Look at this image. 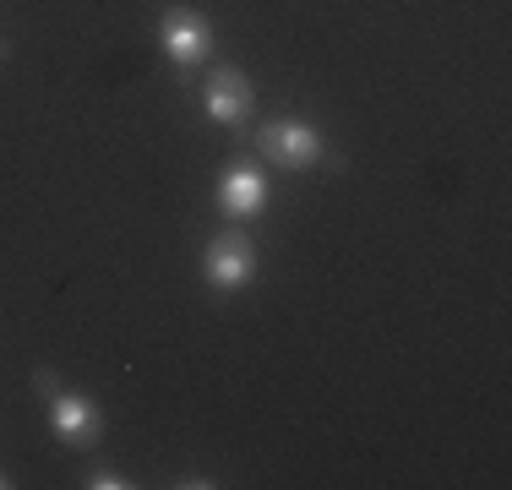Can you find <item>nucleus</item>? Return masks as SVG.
<instances>
[{
  "label": "nucleus",
  "mask_w": 512,
  "mask_h": 490,
  "mask_svg": "<svg viewBox=\"0 0 512 490\" xmlns=\"http://www.w3.org/2000/svg\"><path fill=\"white\" fill-rule=\"evenodd\" d=\"M158 44H164V60L175 71H191L213 55V22L191 6H169L164 17H158Z\"/></svg>",
  "instance_id": "nucleus-4"
},
{
  "label": "nucleus",
  "mask_w": 512,
  "mask_h": 490,
  "mask_svg": "<svg viewBox=\"0 0 512 490\" xmlns=\"http://www.w3.org/2000/svg\"><path fill=\"white\" fill-rule=\"evenodd\" d=\"M256 153H262V164L284 169V175H306V169H316L327 158V142H322V131H316L311 120L278 115V120H262Z\"/></svg>",
  "instance_id": "nucleus-1"
},
{
  "label": "nucleus",
  "mask_w": 512,
  "mask_h": 490,
  "mask_svg": "<svg viewBox=\"0 0 512 490\" xmlns=\"http://www.w3.org/2000/svg\"><path fill=\"white\" fill-rule=\"evenodd\" d=\"M202 115L224 131H246L251 115H256V93H251V77L240 66H213L202 82Z\"/></svg>",
  "instance_id": "nucleus-3"
},
{
  "label": "nucleus",
  "mask_w": 512,
  "mask_h": 490,
  "mask_svg": "<svg viewBox=\"0 0 512 490\" xmlns=\"http://www.w3.org/2000/svg\"><path fill=\"white\" fill-rule=\"evenodd\" d=\"M256 278V245L246 229H218L213 240L202 245V284L213 294H235Z\"/></svg>",
  "instance_id": "nucleus-2"
},
{
  "label": "nucleus",
  "mask_w": 512,
  "mask_h": 490,
  "mask_svg": "<svg viewBox=\"0 0 512 490\" xmlns=\"http://www.w3.org/2000/svg\"><path fill=\"white\" fill-rule=\"evenodd\" d=\"M11 485H17V480H6V474H0V490H11Z\"/></svg>",
  "instance_id": "nucleus-9"
},
{
  "label": "nucleus",
  "mask_w": 512,
  "mask_h": 490,
  "mask_svg": "<svg viewBox=\"0 0 512 490\" xmlns=\"http://www.w3.org/2000/svg\"><path fill=\"white\" fill-rule=\"evenodd\" d=\"M44 409H50V431H55L60 447H77V452L99 447V436H104V409L88 398V392L60 387L55 398H44Z\"/></svg>",
  "instance_id": "nucleus-5"
},
{
  "label": "nucleus",
  "mask_w": 512,
  "mask_h": 490,
  "mask_svg": "<svg viewBox=\"0 0 512 490\" xmlns=\"http://www.w3.org/2000/svg\"><path fill=\"white\" fill-rule=\"evenodd\" d=\"M82 485H88V490H131V480L120 469H88V474H82Z\"/></svg>",
  "instance_id": "nucleus-7"
},
{
  "label": "nucleus",
  "mask_w": 512,
  "mask_h": 490,
  "mask_svg": "<svg viewBox=\"0 0 512 490\" xmlns=\"http://www.w3.org/2000/svg\"><path fill=\"white\" fill-rule=\"evenodd\" d=\"M267 196H273V191H267L262 164H251V158H235V164H224V175H218L213 202H218V213H224V218H235V224H251V218H262Z\"/></svg>",
  "instance_id": "nucleus-6"
},
{
  "label": "nucleus",
  "mask_w": 512,
  "mask_h": 490,
  "mask_svg": "<svg viewBox=\"0 0 512 490\" xmlns=\"http://www.w3.org/2000/svg\"><path fill=\"white\" fill-rule=\"evenodd\" d=\"M0 60H6V39H0Z\"/></svg>",
  "instance_id": "nucleus-10"
},
{
  "label": "nucleus",
  "mask_w": 512,
  "mask_h": 490,
  "mask_svg": "<svg viewBox=\"0 0 512 490\" xmlns=\"http://www.w3.org/2000/svg\"><path fill=\"white\" fill-rule=\"evenodd\" d=\"M33 387H39V398H55V392L66 387V382H60V371H50V365H39V371H33Z\"/></svg>",
  "instance_id": "nucleus-8"
}]
</instances>
